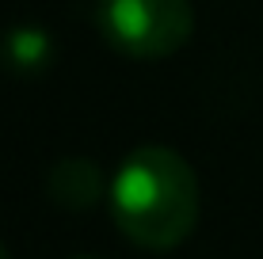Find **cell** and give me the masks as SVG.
Returning <instances> with one entry per match:
<instances>
[{"mask_svg":"<svg viewBox=\"0 0 263 259\" xmlns=\"http://www.w3.org/2000/svg\"><path fill=\"white\" fill-rule=\"evenodd\" d=\"M107 202L126 240L149 252H168L191 236L198 221V180L176 149L141 145L115 172Z\"/></svg>","mask_w":263,"mask_h":259,"instance_id":"cell-1","label":"cell"},{"mask_svg":"<svg viewBox=\"0 0 263 259\" xmlns=\"http://www.w3.org/2000/svg\"><path fill=\"white\" fill-rule=\"evenodd\" d=\"M96 23L119 53L160 61L183 50L195 31V12L191 0H99Z\"/></svg>","mask_w":263,"mask_h":259,"instance_id":"cell-2","label":"cell"},{"mask_svg":"<svg viewBox=\"0 0 263 259\" xmlns=\"http://www.w3.org/2000/svg\"><path fill=\"white\" fill-rule=\"evenodd\" d=\"M46 191H50V198L58 202L61 210L80 213V210H92L111 187H107L103 168H99L96 160H88V156H65V160H58V164L50 168Z\"/></svg>","mask_w":263,"mask_h":259,"instance_id":"cell-3","label":"cell"},{"mask_svg":"<svg viewBox=\"0 0 263 259\" xmlns=\"http://www.w3.org/2000/svg\"><path fill=\"white\" fill-rule=\"evenodd\" d=\"M0 61H4L8 73L34 76L53 61V38L42 27H31V23L8 27L4 38H0Z\"/></svg>","mask_w":263,"mask_h":259,"instance_id":"cell-4","label":"cell"},{"mask_svg":"<svg viewBox=\"0 0 263 259\" xmlns=\"http://www.w3.org/2000/svg\"><path fill=\"white\" fill-rule=\"evenodd\" d=\"M0 259H12V255H8V248H4V244H0Z\"/></svg>","mask_w":263,"mask_h":259,"instance_id":"cell-5","label":"cell"},{"mask_svg":"<svg viewBox=\"0 0 263 259\" xmlns=\"http://www.w3.org/2000/svg\"><path fill=\"white\" fill-rule=\"evenodd\" d=\"M80 259H92V255H80Z\"/></svg>","mask_w":263,"mask_h":259,"instance_id":"cell-6","label":"cell"}]
</instances>
